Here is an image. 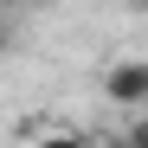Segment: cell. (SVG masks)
<instances>
[{
    "mask_svg": "<svg viewBox=\"0 0 148 148\" xmlns=\"http://www.w3.org/2000/svg\"><path fill=\"white\" fill-rule=\"evenodd\" d=\"M103 97L116 110H142L148 103V58H116L103 64Z\"/></svg>",
    "mask_w": 148,
    "mask_h": 148,
    "instance_id": "cell-1",
    "label": "cell"
},
{
    "mask_svg": "<svg viewBox=\"0 0 148 148\" xmlns=\"http://www.w3.org/2000/svg\"><path fill=\"white\" fill-rule=\"evenodd\" d=\"M39 148H97L84 129H52V135H39Z\"/></svg>",
    "mask_w": 148,
    "mask_h": 148,
    "instance_id": "cell-2",
    "label": "cell"
},
{
    "mask_svg": "<svg viewBox=\"0 0 148 148\" xmlns=\"http://www.w3.org/2000/svg\"><path fill=\"white\" fill-rule=\"evenodd\" d=\"M122 142H129V148H148V110L129 122V129H122Z\"/></svg>",
    "mask_w": 148,
    "mask_h": 148,
    "instance_id": "cell-3",
    "label": "cell"
},
{
    "mask_svg": "<svg viewBox=\"0 0 148 148\" xmlns=\"http://www.w3.org/2000/svg\"><path fill=\"white\" fill-rule=\"evenodd\" d=\"M13 7H58V0H13Z\"/></svg>",
    "mask_w": 148,
    "mask_h": 148,
    "instance_id": "cell-4",
    "label": "cell"
},
{
    "mask_svg": "<svg viewBox=\"0 0 148 148\" xmlns=\"http://www.w3.org/2000/svg\"><path fill=\"white\" fill-rule=\"evenodd\" d=\"M122 7H129V13H148V0H122Z\"/></svg>",
    "mask_w": 148,
    "mask_h": 148,
    "instance_id": "cell-5",
    "label": "cell"
},
{
    "mask_svg": "<svg viewBox=\"0 0 148 148\" xmlns=\"http://www.w3.org/2000/svg\"><path fill=\"white\" fill-rule=\"evenodd\" d=\"M97 148H129V142H122V135H116V142H97Z\"/></svg>",
    "mask_w": 148,
    "mask_h": 148,
    "instance_id": "cell-6",
    "label": "cell"
},
{
    "mask_svg": "<svg viewBox=\"0 0 148 148\" xmlns=\"http://www.w3.org/2000/svg\"><path fill=\"white\" fill-rule=\"evenodd\" d=\"M142 110H148V103H142Z\"/></svg>",
    "mask_w": 148,
    "mask_h": 148,
    "instance_id": "cell-7",
    "label": "cell"
}]
</instances>
